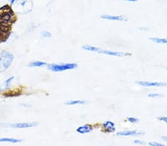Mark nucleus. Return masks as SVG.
Listing matches in <instances>:
<instances>
[{
    "instance_id": "obj_2",
    "label": "nucleus",
    "mask_w": 167,
    "mask_h": 146,
    "mask_svg": "<svg viewBox=\"0 0 167 146\" xmlns=\"http://www.w3.org/2000/svg\"><path fill=\"white\" fill-rule=\"evenodd\" d=\"M13 60V56L8 51H3L0 56V72H4L11 66Z\"/></svg>"
},
{
    "instance_id": "obj_23",
    "label": "nucleus",
    "mask_w": 167,
    "mask_h": 146,
    "mask_svg": "<svg viewBox=\"0 0 167 146\" xmlns=\"http://www.w3.org/2000/svg\"><path fill=\"white\" fill-rule=\"evenodd\" d=\"M161 139H163V140H164V141H166V142H167V137H166V136H162Z\"/></svg>"
},
{
    "instance_id": "obj_1",
    "label": "nucleus",
    "mask_w": 167,
    "mask_h": 146,
    "mask_svg": "<svg viewBox=\"0 0 167 146\" xmlns=\"http://www.w3.org/2000/svg\"><path fill=\"white\" fill-rule=\"evenodd\" d=\"M13 15L11 9L8 6H4L0 9V25L2 27H9Z\"/></svg>"
},
{
    "instance_id": "obj_25",
    "label": "nucleus",
    "mask_w": 167,
    "mask_h": 146,
    "mask_svg": "<svg viewBox=\"0 0 167 146\" xmlns=\"http://www.w3.org/2000/svg\"><path fill=\"white\" fill-rule=\"evenodd\" d=\"M16 1H17V0H11V1H10V2H11V5H13V3L16 2Z\"/></svg>"
},
{
    "instance_id": "obj_3",
    "label": "nucleus",
    "mask_w": 167,
    "mask_h": 146,
    "mask_svg": "<svg viewBox=\"0 0 167 146\" xmlns=\"http://www.w3.org/2000/svg\"><path fill=\"white\" fill-rule=\"evenodd\" d=\"M78 67V65L75 63H68V64H51L48 65V68L49 70L52 72H63L66 70H71L74 69Z\"/></svg>"
},
{
    "instance_id": "obj_18",
    "label": "nucleus",
    "mask_w": 167,
    "mask_h": 146,
    "mask_svg": "<svg viewBox=\"0 0 167 146\" xmlns=\"http://www.w3.org/2000/svg\"><path fill=\"white\" fill-rule=\"evenodd\" d=\"M127 120L129 122H131V123H136V122H138L140 121L139 119L136 118V117H128Z\"/></svg>"
},
{
    "instance_id": "obj_16",
    "label": "nucleus",
    "mask_w": 167,
    "mask_h": 146,
    "mask_svg": "<svg viewBox=\"0 0 167 146\" xmlns=\"http://www.w3.org/2000/svg\"><path fill=\"white\" fill-rule=\"evenodd\" d=\"M83 50H86V51H90V52H97L98 47H96V46H91V45H84V46L82 47Z\"/></svg>"
},
{
    "instance_id": "obj_8",
    "label": "nucleus",
    "mask_w": 167,
    "mask_h": 146,
    "mask_svg": "<svg viewBox=\"0 0 167 146\" xmlns=\"http://www.w3.org/2000/svg\"><path fill=\"white\" fill-rule=\"evenodd\" d=\"M103 129L105 130L106 132H109V133H112V132H115V130H116V126H115V122H111V121H105V122L103 123Z\"/></svg>"
},
{
    "instance_id": "obj_22",
    "label": "nucleus",
    "mask_w": 167,
    "mask_h": 146,
    "mask_svg": "<svg viewBox=\"0 0 167 146\" xmlns=\"http://www.w3.org/2000/svg\"><path fill=\"white\" fill-rule=\"evenodd\" d=\"M159 120H161L162 122H165L167 124V117H159Z\"/></svg>"
},
{
    "instance_id": "obj_26",
    "label": "nucleus",
    "mask_w": 167,
    "mask_h": 146,
    "mask_svg": "<svg viewBox=\"0 0 167 146\" xmlns=\"http://www.w3.org/2000/svg\"><path fill=\"white\" fill-rule=\"evenodd\" d=\"M166 70H167V67H166Z\"/></svg>"
},
{
    "instance_id": "obj_7",
    "label": "nucleus",
    "mask_w": 167,
    "mask_h": 146,
    "mask_svg": "<svg viewBox=\"0 0 167 146\" xmlns=\"http://www.w3.org/2000/svg\"><path fill=\"white\" fill-rule=\"evenodd\" d=\"M101 18L103 19L110 21H119V22H125L127 21V17L126 16H112V15H102Z\"/></svg>"
},
{
    "instance_id": "obj_11",
    "label": "nucleus",
    "mask_w": 167,
    "mask_h": 146,
    "mask_svg": "<svg viewBox=\"0 0 167 146\" xmlns=\"http://www.w3.org/2000/svg\"><path fill=\"white\" fill-rule=\"evenodd\" d=\"M149 40L157 44H161V45H167V39H164V38H156L152 37L149 38Z\"/></svg>"
},
{
    "instance_id": "obj_9",
    "label": "nucleus",
    "mask_w": 167,
    "mask_h": 146,
    "mask_svg": "<svg viewBox=\"0 0 167 146\" xmlns=\"http://www.w3.org/2000/svg\"><path fill=\"white\" fill-rule=\"evenodd\" d=\"M144 134L143 132H141V131H120L117 133L118 136H121V137H129V136H142V135Z\"/></svg>"
},
{
    "instance_id": "obj_17",
    "label": "nucleus",
    "mask_w": 167,
    "mask_h": 146,
    "mask_svg": "<svg viewBox=\"0 0 167 146\" xmlns=\"http://www.w3.org/2000/svg\"><path fill=\"white\" fill-rule=\"evenodd\" d=\"M148 97H149L151 98H158L163 97V94H157V93H150V94H148Z\"/></svg>"
},
{
    "instance_id": "obj_4",
    "label": "nucleus",
    "mask_w": 167,
    "mask_h": 146,
    "mask_svg": "<svg viewBox=\"0 0 167 146\" xmlns=\"http://www.w3.org/2000/svg\"><path fill=\"white\" fill-rule=\"evenodd\" d=\"M138 85L144 87H162L166 86L167 85L166 83L163 82H152V81H139L136 82Z\"/></svg>"
},
{
    "instance_id": "obj_20",
    "label": "nucleus",
    "mask_w": 167,
    "mask_h": 146,
    "mask_svg": "<svg viewBox=\"0 0 167 146\" xmlns=\"http://www.w3.org/2000/svg\"><path fill=\"white\" fill-rule=\"evenodd\" d=\"M148 145L151 146H163L164 145L161 144V143H159V142H150L148 143Z\"/></svg>"
},
{
    "instance_id": "obj_5",
    "label": "nucleus",
    "mask_w": 167,
    "mask_h": 146,
    "mask_svg": "<svg viewBox=\"0 0 167 146\" xmlns=\"http://www.w3.org/2000/svg\"><path fill=\"white\" fill-rule=\"evenodd\" d=\"M98 53L105 54V55H108V56H115V57H124V56H129L130 54L126 53V52H117V51H111V50H102V49L99 48L97 50Z\"/></svg>"
},
{
    "instance_id": "obj_6",
    "label": "nucleus",
    "mask_w": 167,
    "mask_h": 146,
    "mask_svg": "<svg viewBox=\"0 0 167 146\" xmlns=\"http://www.w3.org/2000/svg\"><path fill=\"white\" fill-rule=\"evenodd\" d=\"M38 125L36 122H17L9 125L10 127L14 128H28L36 126Z\"/></svg>"
},
{
    "instance_id": "obj_24",
    "label": "nucleus",
    "mask_w": 167,
    "mask_h": 146,
    "mask_svg": "<svg viewBox=\"0 0 167 146\" xmlns=\"http://www.w3.org/2000/svg\"><path fill=\"white\" fill-rule=\"evenodd\" d=\"M123 1H127V2H136V1H137V0H123Z\"/></svg>"
},
{
    "instance_id": "obj_12",
    "label": "nucleus",
    "mask_w": 167,
    "mask_h": 146,
    "mask_svg": "<svg viewBox=\"0 0 167 146\" xmlns=\"http://www.w3.org/2000/svg\"><path fill=\"white\" fill-rule=\"evenodd\" d=\"M23 139H14V138H0V142H11V143H18L21 142Z\"/></svg>"
},
{
    "instance_id": "obj_21",
    "label": "nucleus",
    "mask_w": 167,
    "mask_h": 146,
    "mask_svg": "<svg viewBox=\"0 0 167 146\" xmlns=\"http://www.w3.org/2000/svg\"><path fill=\"white\" fill-rule=\"evenodd\" d=\"M134 143L137 145H145V142H143V141L140 140V139H135V140H134Z\"/></svg>"
},
{
    "instance_id": "obj_19",
    "label": "nucleus",
    "mask_w": 167,
    "mask_h": 146,
    "mask_svg": "<svg viewBox=\"0 0 167 146\" xmlns=\"http://www.w3.org/2000/svg\"><path fill=\"white\" fill-rule=\"evenodd\" d=\"M42 35L43 36L44 38H50L51 37V34L50 32L48 31H43L42 32Z\"/></svg>"
},
{
    "instance_id": "obj_15",
    "label": "nucleus",
    "mask_w": 167,
    "mask_h": 146,
    "mask_svg": "<svg viewBox=\"0 0 167 146\" xmlns=\"http://www.w3.org/2000/svg\"><path fill=\"white\" fill-rule=\"evenodd\" d=\"M13 78H14V77L13 76V77H11V78H9L8 79L6 80L5 81V83H3V84H2V85L1 86H0V92H1V91L5 90V89H7V88H8V87L9 86L10 83H11L12 80H13Z\"/></svg>"
},
{
    "instance_id": "obj_13",
    "label": "nucleus",
    "mask_w": 167,
    "mask_h": 146,
    "mask_svg": "<svg viewBox=\"0 0 167 146\" xmlns=\"http://www.w3.org/2000/svg\"><path fill=\"white\" fill-rule=\"evenodd\" d=\"M86 103V101L80 100H69L66 103V105H84Z\"/></svg>"
},
{
    "instance_id": "obj_10",
    "label": "nucleus",
    "mask_w": 167,
    "mask_h": 146,
    "mask_svg": "<svg viewBox=\"0 0 167 146\" xmlns=\"http://www.w3.org/2000/svg\"><path fill=\"white\" fill-rule=\"evenodd\" d=\"M92 129H93V128L90 125H84V126H81L77 128V131L81 134H85L90 133Z\"/></svg>"
},
{
    "instance_id": "obj_14",
    "label": "nucleus",
    "mask_w": 167,
    "mask_h": 146,
    "mask_svg": "<svg viewBox=\"0 0 167 146\" xmlns=\"http://www.w3.org/2000/svg\"><path fill=\"white\" fill-rule=\"evenodd\" d=\"M47 64L45 62H42V61H34V62H31L30 64H28V67H44V66H46Z\"/></svg>"
}]
</instances>
